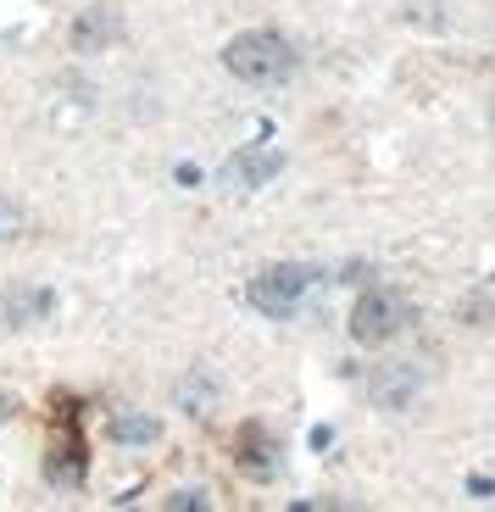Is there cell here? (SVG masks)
<instances>
[{"label": "cell", "mask_w": 495, "mask_h": 512, "mask_svg": "<svg viewBox=\"0 0 495 512\" xmlns=\"http://www.w3.org/2000/svg\"><path fill=\"white\" fill-rule=\"evenodd\" d=\"M223 67H229L234 78H245V84H290L295 67H301V56H295V45L284 34H273V28H245V34H234L229 45H223Z\"/></svg>", "instance_id": "obj_1"}, {"label": "cell", "mask_w": 495, "mask_h": 512, "mask_svg": "<svg viewBox=\"0 0 495 512\" xmlns=\"http://www.w3.org/2000/svg\"><path fill=\"white\" fill-rule=\"evenodd\" d=\"M323 284H329V273L312 268V262H273V268H262L245 284V301H251L262 318H295L301 301L312 290H323Z\"/></svg>", "instance_id": "obj_2"}, {"label": "cell", "mask_w": 495, "mask_h": 512, "mask_svg": "<svg viewBox=\"0 0 495 512\" xmlns=\"http://www.w3.org/2000/svg\"><path fill=\"white\" fill-rule=\"evenodd\" d=\"M407 323H412V307H407V295H395V290H362V301L351 312V334L362 346H390Z\"/></svg>", "instance_id": "obj_3"}, {"label": "cell", "mask_w": 495, "mask_h": 512, "mask_svg": "<svg viewBox=\"0 0 495 512\" xmlns=\"http://www.w3.org/2000/svg\"><path fill=\"white\" fill-rule=\"evenodd\" d=\"M423 396V368L418 362H373L368 368V401L384 412H407Z\"/></svg>", "instance_id": "obj_4"}, {"label": "cell", "mask_w": 495, "mask_h": 512, "mask_svg": "<svg viewBox=\"0 0 495 512\" xmlns=\"http://www.w3.org/2000/svg\"><path fill=\"white\" fill-rule=\"evenodd\" d=\"M45 318H56V290H45V284H6L0 290V334L39 329Z\"/></svg>", "instance_id": "obj_5"}, {"label": "cell", "mask_w": 495, "mask_h": 512, "mask_svg": "<svg viewBox=\"0 0 495 512\" xmlns=\"http://www.w3.org/2000/svg\"><path fill=\"white\" fill-rule=\"evenodd\" d=\"M117 39H123V12L117 6H84L73 17V51H112Z\"/></svg>", "instance_id": "obj_6"}, {"label": "cell", "mask_w": 495, "mask_h": 512, "mask_svg": "<svg viewBox=\"0 0 495 512\" xmlns=\"http://www.w3.org/2000/svg\"><path fill=\"white\" fill-rule=\"evenodd\" d=\"M279 167H284V156L273 151V145H245V151H234V156H229L223 179L240 184V190H256V184L279 179Z\"/></svg>", "instance_id": "obj_7"}, {"label": "cell", "mask_w": 495, "mask_h": 512, "mask_svg": "<svg viewBox=\"0 0 495 512\" xmlns=\"http://www.w3.org/2000/svg\"><path fill=\"white\" fill-rule=\"evenodd\" d=\"M217 401H223V390H217V379H212L206 368H190L184 379L173 384V407L190 412V418H212Z\"/></svg>", "instance_id": "obj_8"}, {"label": "cell", "mask_w": 495, "mask_h": 512, "mask_svg": "<svg viewBox=\"0 0 495 512\" xmlns=\"http://www.w3.org/2000/svg\"><path fill=\"white\" fill-rule=\"evenodd\" d=\"M106 435H112L117 446H156V440H162V418H151V412H112Z\"/></svg>", "instance_id": "obj_9"}, {"label": "cell", "mask_w": 495, "mask_h": 512, "mask_svg": "<svg viewBox=\"0 0 495 512\" xmlns=\"http://www.w3.org/2000/svg\"><path fill=\"white\" fill-rule=\"evenodd\" d=\"M240 462L245 468H251V474H267V468H273V457H267V429L262 423H245V435H240Z\"/></svg>", "instance_id": "obj_10"}, {"label": "cell", "mask_w": 495, "mask_h": 512, "mask_svg": "<svg viewBox=\"0 0 495 512\" xmlns=\"http://www.w3.org/2000/svg\"><path fill=\"white\" fill-rule=\"evenodd\" d=\"M23 229H28V212H23V201H17V195H6V190H0V245L23 240Z\"/></svg>", "instance_id": "obj_11"}, {"label": "cell", "mask_w": 495, "mask_h": 512, "mask_svg": "<svg viewBox=\"0 0 495 512\" xmlns=\"http://www.w3.org/2000/svg\"><path fill=\"white\" fill-rule=\"evenodd\" d=\"M184 507L201 512V507H206V496H201V490H173V496H167V512H184Z\"/></svg>", "instance_id": "obj_12"}, {"label": "cell", "mask_w": 495, "mask_h": 512, "mask_svg": "<svg viewBox=\"0 0 495 512\" xmlns=\"http://www.w3.org/2000/svg\"><path fill=\"white\" fill-rule=\"evenodd\" d=\"M17 418V396H6V390H0V423H12Z\"/></svg>", "instance_id": "obj_13"}, {"label": "cell", "mask_w": 495, "mask_h": 512, "mask_svg": "<svg viewBox=\"0 0 495 512\" xmlns=\"http://www.w3.org/2000/svg\"><path fill=\"white\" fill-rule=\"evenodd\" d=\"M468 490H473L479 501H490V496H495V485H490V479H468Z\"/></svg>", "instance_id": "obj_14"}]
</instances>
